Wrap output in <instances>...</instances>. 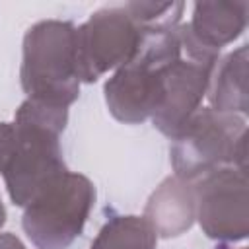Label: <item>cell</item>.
<instances>
[{
    "label": "cell",
    "instance_id": "obj_1",
    "mask_svg": "<svg viewBox=\"0 0 249 249\" xmlns=\"http://www.w3.org/2000/svg\"><path fill=\"white\" fill-rule=\"evenodd\" d=\"M68 123V109L25 99L14 117V150L2 171L10 200L25 208L45 187L66 169L60 134Z\"/></svg>",
    "mask_w": 249,
    "mask_h": 249
},
{
    "label": "cell",
    "instance_id": "obj_2",
    "mask_svg": "<svg viewBox=\"0 0 249 249\" xmlns=\"http://www.w3.org/2000/svg\"><path fill=\"white\" fill-rule=\"evenodd\" d=\"M21 89L27 99L70 107L80 95L76 25L62 19L33 23L21 43Z\"/></svg>",
    "mask_w": 249,
    "mask_h": 249
},
{
    "label": "cell",
    "instance_id": "obj_3",
    "mask_svg": "<svg viewBox=\"0 0 249 249\" xmlns=\"http://www.w3.org/2000/svg\"><path fill=\"white\" fill-rule=\"evenodd\" d=\"M177 27L142 31L134 54L105 82V103L117 121L140 124L156 111L163 72L179 60L183 53Z\"/></svg>",
    "mask_w": 249,
    "mask_h": 249
},
{
    "label": "cell",
    "instance_id": "obj_4",
    "mask_svg": "<svg viewBox=\"0 0 249 249\" xmlns=\"http://www.w3.org/2000/svg\"><path fill=\"white\" fill-rule=\"evenodd\" d=\"M171 140V167L183 181L193 183L226 165L247 169V124L241 115L202 107Z\"/></svg>",
    "mask_w": 249,
    "mask_h": 249
},
{
    "label": "cell",
    "instance_id": "obj_5",
    "mask_svg": "<svg viewBox=\"0 0 249 249\" xmlns=\"http://www.w3.org/2000/svg\"><path fill=\"white\" fill-rule=\"evenodd\" d=\"M93 204V183L64 171L23 208L21 228L35 249H68L84 231Z\"/></svg>",
    "mask_w": 249,
    "mask_h": 249
},
{
    "label": "cell",
    "instance_id": "obj_6",
    "mask_svg": "<svg viewBox=\"0 0 249 249\" xmlns=\"http://www.w3.org/2000/svg\"><path fill=\"white\" fill-rule=\"evenodd\" d=\"M247 169L233 165L214 169L193 181L195 220H198L206 237L222 243H235L247 237Z\"/></svg>",
    "mask_w": 249,
    "mask_h": 249
},
{
    "label": "cell",
    "instance_id": "obj_7",
    "mask_svg": "<svg viewBox=\"0 0 249 249\" xmlns=\"http://www.w3.org/2000/svg\"><path fill=\"white\" fill-rule=\"evenodd\" d=\"M142 29L132 21L124 6L101 8L76 27L78 78L84 84L97 82L109 70L123 66L136 51Z\"/></svg>",
    "mask_w": 249,
    "mask_h": 249
},
{
    "label": "cell",
    "instance_id": "obj_8",
    "mask_svg": "<svg viewBox=\"0 0 249 249\" xmlns=\"http://www.w3.org/2000/svg\"><path fill=\"white\" fill-rule=\"evenodd\" d=\"M247 8L243 0L237 2H195L189 23L177 27L181 49L187 58L216 64L222 47L233 43L247 27Z\"/></svg>",
    "mask_w": 249,
    "mask_h": 249
},
{
    "label": "cell",
    "instance_id": "obj_9",
    "mask_svg": "<svg viewBox=\"0 0 249 249\" xmlns=\"http://www.w3.org/2000/svg\"><path fill=\"white\" fill-rule=\"evenodd\" d=\"M212 68L214 64H204L183 56L167 66L161 80L158 107L150 117L161 134L173 138L200 109V103L208 91Z\"/></svg>",
    "mask_w": 249,
    "mask_h": 249
},
{
    "label": "cell",
    "instance_id": "obj_10",
    "mask_svg": "<svg viewBox=\"0 0 249 249\" xmlns=\"http://www.w3.org/2000/svg\"><path fill=\"white\" fill-rule=\"evenodd\" d=\"M144 218L158 237H179L195 224L193 183L179 177H165L150 195L144 206Z\"/></svg>",
    "mask_w": 249,
    "mask_h": 249
},
{
    "label": "cell",
    "instance_id": "obj_11",
    "mask_svg": "<svg viewBox=\"0 0 249 249\" xmlns=\"http://www.w3.org/2000/svg\"><path fill=\"white\" fill-rule=\"evenodd\" d=\"M247 62L249 49L241 45L230 51L226 56L218 58L212 68L208 84L210 109L218 113H231L245 117L249 113V93H247Z\"/></svg>",
    "mask_w": 249,
    "mask_h": 249
},
{
    "label": "cell",
    "instance_id": "obj_12",
    "mask_svg": "<svg viewBox=\"0 0 249 249\" xmlns=\"http://www.w3.org/2000/svg\"><path fill=\"white\" fill-rule=\"evenodd\" d=\"M158 233L144 216L121 214L109 218L89 249H156Z\"/></svg>",
    "mask_w": 249,
    "mask_h": 249
},
{
    "label": "cell",
    "instance_id": "obj_13",
    "mask_svg": "<svg viewBox=\"0 0 249 249\" xmlns=\"http://www.w3.org/2000/svg\"><path fill=\"white\" fill-rule=\"evenodd\" d=\"M124 10L142 31L175 29L181 21L185 4L183 2H128Z\"/></svg>",
    "mask_w": 249,
    "mask_h": 249
},
{
    "label": "cell",
    "instance_id": "obj_14",
    "mask_svg": "<svg viewBox=\"0 0 249 249\" xmlns=\"http://www.w3.org/2000/svg\"><path fill=\"white\" fill-rule=\"evenodd\" d=\"M14 150V124L0 123V173L4 171Z\"/></svg>",
    "mask_w": 249,
    "mask_h": 249
},
{
    "label": "cell",
    "instance_id": "obj_15",
    "mask_svg": "<svg viewBox=\"0 0 249 249\" xmlns=\"http://www.w3.org/2000/svg\"><path fill=\"white\" fill-rule=\"evenodd\" d=\"M0 249H27L23 245V241L19 237H16L14 233H8V231H2L0 233Z\"/></svg>",
    "mask_w": 249,
    "mask_h": 249
},
{
    "label": "cell",
    "instance_id": "obj_16",
    "mask_svg": "<svg viewBox=\"0 0 249 249\" xmlns=\"http://www.w3.org/2000/svg\"><path fill=\"white\" fill-rule=\"evenodd\" d=\"M4 224H6V208H4V202L0 198V230H2Z\"/></svg>",
    "mask_w": 249,
    "mask_h": 249
},
{
    "label": "cell",
    "instance_id": "obj_17",
    "mask_svg": "<svg viewBox=\"0 0 249 249\" xmlns=\"http://www.w3.org/2000/svg\"><path fill=\"white\" fill-rule=\"evenodd\" d=\"M216 249H231V247H230V245H228V243H222V245H218V247H216ZM241 249H245V247H241Z\"/></svg>",
    "mask_w": 249,
    "mask_h": 249
}]
</instances>
